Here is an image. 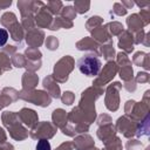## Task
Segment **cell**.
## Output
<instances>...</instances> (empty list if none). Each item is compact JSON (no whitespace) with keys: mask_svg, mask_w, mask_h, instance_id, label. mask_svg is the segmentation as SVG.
<instances>
[{"mask_svg":"<svg viewBox=\"0 0 150 150\" xmlns=\"http://www.w3.org/2000/svg\"><path fill=\"white\" fill-rule=\"evenodd\" d=\"M101 61L93 55H86L82 56L79 61H77V68L79 70L87 75V76H95L98 74V71L101 70Z\"/></svg>","mask_w":150,"mask_h":150,"instance_id":"cell-1","label":"cell"},{"mask_svg":"<svg viewBox=\"0 0 150 150\" xmlns=\"http://www.w3.org/2000/svg\"><path fill=\"white\" fill-rule=\"evenodd\" d=\"M36 150H50V143L47 139H40L36 144Z\"/></svg>","mask_w":150,"mask_h":150,"instance_id":"cell-2","label":"cell"},{"mask_svg":"<svg viewBox=\"0 0 150 150\" xmlns=\"http://www.w3.org/2000/svg\"><path fill=\"white\" fill-rule=\"evenodd\" d=\"M8 40V32L4 28H0V47L4 46Z\"/></svg>","mask_w":150,"mask_h":150,"instance_id":"cell-3","label":"cell"}]
</instances>
